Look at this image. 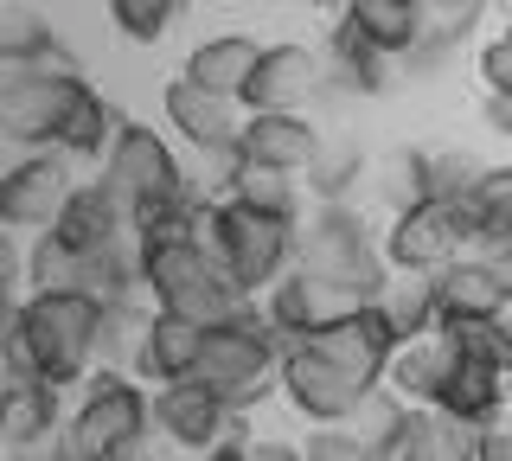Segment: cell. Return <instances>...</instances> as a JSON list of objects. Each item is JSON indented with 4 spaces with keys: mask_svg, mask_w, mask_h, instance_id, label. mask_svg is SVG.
Here are the masks:
<instances>
[{
    "mask_svg": "<svg viewBox=\"0 0 512 461\" xmlns=\"http://www.w3.org/2000/svg\"><path fill=\"white\" fill-rule=\"evenodd\" d=\"M0 365H7V391H20V385L84 391L96 378V365H103V301L84 289L13 295Z\"/></svg>",
    "mask_w": 512,
    "mask_h": 461,
    "instance_id": "cell-1",
    "label": "cell"
},
{
    "mask_svg": "<svg viewBox=\"0 0 512 461\" xmlns=\"http://www.w3.org/2000/svg\"><path fill=\"white\" fill-rule=\"evenodd\" d=\"M301 269L352 308H378V295L391 289L384 231H372L359 205H314L301 225Z\"/></svg>",
    "mask_w": 512,
    "mask_h": 461,
    "instance_id": "cell-2",
    "label": "cell"
},
{
    "mask_svg": "<svg viewBox=\"0 0 512 461\" xmlns=\"http://www.w3.org/2000/svg\"><path fill=\"white\" fill-rule=\"evenodd\" d=\"M282 359H288V346L276 340V327L263 321V301H250L237 321L205 333V353H199V372L192 378H199L224 410L256 417V404L282 397Z\"/></svg>",
    "mask_w": 512,
    "mask_h": 461,
    "instance_id": "cell-3",
    "label": "cell"
},
{
    "mask_svg": "<svg viewBox=\"0 0 512 461\" xmlns=\"http://www.w3.org/2000/svg\"><path fill=\"white\" fill-rule=\"evenodd\" d=\"M199 244L224 263V276H231L250 301H263L288 269H301V225L295 218L250 212V205H237V199L205 205Z\"/></svg>",
    "mask_w": 512,
    "mask_h": 461,
    "instance_id": "cell-4",
    "label": "cell"
},
{
    "mask_svg": "<svg viewBox=\"0 0 512 461\" xmlns=\"http://www.w3.org/2000/svg\"><path fill=\"white\" fill-rule=\"evenodd\" d=\"M141 289L154 295L160 314H180L192 327H224L250 308V295L224 276V263L212 257L205 244H160V250H141Z\"/></svg>",
    "mask_w": 512,
    "mask_h": 461,
    "instance_id": "cell-5",
    "label": "cell"
},
{
    "mask_svg": "<svg viewBox=\"0 0 512 461\" xmlns=\"http://www.w3.org/2000/svg\"><path fill=\"white\" fill-rule=\"evenodd\" d=\"M96 180H103V193L116 199L128 218H141V212H154V205H173V199L192 193V173L180 161V148H173L154 122H135V116H128V129L116 135L109 161L96 167Z\"/></svg>",
    "mask_w": 512,
    "mask_h": 461,
    "instance_id": "cell-6",
    "label": "cell"
},
{
    "mask_svg": "<svg viewBox=\"0 0 512 461\" xmlns=\"http://www.w3.org/2000/svg\"><path fill=\"white\" fill-rule=\"evenodd\" d=\"M461 257H474V212L468 205L423 199L410 212L384 218V263H391V276H442Z\"/></svg>",
    "mask_w": 512,
    "mask_h": 461,
    "instance_id": "cell-7",
    "label": "cell"
},
{
    "mask_svg": "<svg viewBox=\"0 0 512 461\" xmlns=\"http://www.w3.org/2000/svg\"><path fill=\"white\" fill-rule=\"evenodd\" d=\"M71 429H77V442H84L96 461H116L135 436L154 429V391L141 385L135 372L96 365V378L77 391V404H71Z\"/></svg>",
    "mask_w": 512,
    "mask_h": 461,
    "instance_id": "cell-8",
    "label": "cell"
},
{
    "mask_svg": "<svg viewBox=\"0 0 512 461\" xmlns=\"http://www.w3.org/2000/svg\"><path fill=\"white\" fill-rule=\"evenodd\" d=\"M84 90H90V77L0 71V135H7L20 154H52Z\"/></svg>",
    "mask_w": 512,
    "mask_h": 461,
    "instance_id": "cell-9",
    "label": "cell"
},
{
    "mask_svg": "<svg viewBox=\"0 0 512 461\" xmlns=\"http://www.w3.org/2000/svg\"><path fill=\"white\" fill-rule=\"evenodd\" d=\"M77 161H64V154H20L7 173H0V225H7L13 237H45L64 218V205H71L77 193Z\"/></svg>",
    "mask_w": 512,
    "mask_h": 461,
    "instance_id": "cell-10",
    "label": "cell"
},
{
    "mask_svg": "<svg viewBox=\"0 0 512 461\" xmlns=\"http://www.w3.org/2000/svg\"><path fill=\"white\" fill-rule=\"evenodd\" d=\"M365 391L359 378H346L340 365H333L320 346H288V359H282V404L295 410L308 429H346L352 417H359V404H365Z\"/></svg>",
    "mask_w": 512,
    "mask_h": 461,
    "instance_id": "cell-11",
    "label": "cell"
},
{
    "mask_svg": "<svg viewBox=\"0 0 512 461\" xmlns=\"http://www.w3.org/2000/svg\"><path fill=\"white\" fill-rule=\"evenodd\" d=\"M154 429L173 442L180 455H212L224 449V442H250L256 423L237 417V410H224L212 391L199 385V378H186V385H160L154 391Z\"/></svg>",
    "mask_w": 512,
    "mask_h": 461,
    "instance_id": "cell-12",
    "label": "cell"
},
{
    "mask_svg": "<svg viewBox=\"0 0 512 461\" xmlns=\"http://www.w3.org/2000/svg\"><path fill=\"white\" fill-rule=\"evenodd\" d=\"M314 97H327V58H320V45L276 39L237 103H244V116H301Z\"/></svg>",
    "mask_w": 512,
    "mask_h": 461,
    "instance_id": "cell-13",
    "label": "cell"
},
{
    "mask_svg": "<svg viewBox=\"0 0 512 461\" xmlns=\"http://www.w3.org/2000/svg\"><path fill=\"white\" fill-rule=\"evenodd\" d=\"M160 122L186 141V154H231L237 141H244L250 116H244V103L212 97V90H199L192 77H167V84H160Z\"/></svg>",
    "mask_w": 512,
    "mask_h": 461,
    "instance_id": "cell-14",
    "label": "cell"
},
{
    "mask_svg": "<svg viewBox=\"0 0 512 461\" xmlns=\"http://www.w3.org/2000/svg\"><path fill=\"white\" fill-rule=\"evenodd\" d=\"M244 167H263V173H288V180H308V167L327 154V135L320 122L301 109V116H250L244 122V141H237Z\"/></svg>",
    "mask_w": 512,
    "mask_h": 461,
    "instance_id": "cell-15",
    "label": "cell"
},
{
    "mask_svg": "<svg viewBox=\"0 0 512 461\" xmlns=\"http://www.w3.org/2000/svg\"><path fill=\"white\" fill-rule=\"evenodd\" d=\"M308 346H320V353L340 365L346 378H359L365 391H384V372H391V359H397V333L384 327L378 308H359V314H346V321L320 327Z\"/></svg>",
    "mask_w": 512,
    "mask_h": 461,
    "instance_id": "cell-16",
    "label": "cell"
},
{
    "mask_svg": "<svg viewBox=\"0 0 512 461\" xmlns=\"http://www.w3.org/2000/svg\"><path fill=\"white\" fill-rule=\"evenodd\" d=\"M52 237L71 250V257H103V250L122 244V237H135V218L103 193V180H84L71 193V205H64V218L52 225Z\"/></svg>",
    "mask_w": 512,
    "mask_h": 461,
    "instance_id": "cell-17",
    "label": "cell"
},
{
    "mask_svg": "<svg viewBox=\"0 0 512 461\" xmlns=\"http://www.w3.org/2000/svg\"><path fill=\"white\" fill-rule=\"evenodd\" d=\"M320 58H327V97H340V103H372L391 90V58L372 52L359 33H352L346 20H333V33L327 45H320Z\"/></svg>",
    "mask_w": 512,
    "mask_h": 461,
    "instance_id": "cell-18",
    "label": "cell"
},
{
    "mask_svg": "<svg viewBox=\"0 0 512 461\" xmlns=\"http://www.w3.org/2000/svg\"><path fill=\"white\" fill-rule=\"evenodd\" d=\"M263 52H269V45H256L250 33H205V39L186 52L180 77H192L199 90H212V97H231V103H237V97L250 90L256 65H263Z\"/></svg>",
    "mask_w": 512,
    "mask_h": 461,
    "instance_id": "cell-19",
    "label": "cell"
},
{
    "mask_svg": "<svg viewBox=\"0 0 512 461\" xmlns=\"http://www.w3.org/2000/svg\"><path fill=\"white\" fill-rule=\"evenodd\" d=\"M455 365H461L455 340H448V333H429V340L397 346L391 372H384V391H397L410 410H436L442 391H448V378H455Z\"/></svg>",
    "mask_w": 512,
    "mask_h": 461,
    "instance_id": "cell-20",
    "label": "cell"
},
{
    "mask_svg": "<svg viewBox=\"0 0 512 461\" xmlns=\"http://www.w3.org/2000/svg\"><path fill=\"white\" fill-rule=\"evenodd\" d=\"M436 289H442V327H474V321H506L512 314L487 257H461L455 269L436 276Z\"/></svg>",
    "mask_w": 512,
    "mask_h": 461,
    "instance_id": "cell-21",
    "label": "cell"
},
{
    "mask_svg": "<svg viewBox=\"0 0 512 461\" xmlns=\"http://www.w3.org/2000/svg\"><path fill=\"white\" fill-rule=\"evenodd\" d=\"M340 20L372 45V52L391 58V65H404L416 45H423V0H346Z\"/></svg>",
    "mask_w": 512,
    "mask_h": 461,
    "instance_id": "cell-22",
    "label": "cell"
},
{
    "mask_svg": "<svg viewBox=\"0 0 512 461\" xmlns=\"http://www.w3.org/2000/svg\"><path fill=\"white\" fill-rule=\"evenodd\" d=\"M199 353H205V327L180 321V314H154V333H148V353H141L135 378H141L148 391L186 385V378L199 372Z\"/></svg>",
    "mask_w": 512,
    "mask_h": 461,
    "instance_id": "cell-23",
    "label": "cell"
},
{
    "mask_svg": "<svg viewBox=\"0 0 512 461\" xmlns=\"http://www.w3.org/2000/svg\"><path fill=\"white\" fill-rule=\"evenodd\" d=\"M122 129H128L122 103L109 97V90H96V84H90L84 97H77L71 122H64V135H58V154H64V161H96V167H103Z\"/></svg>",
    "mask_w": 512,
    "mask_h": 461,
    "instance_id": "cell-24",
    "label": "cell"
},
{
    "mask_svg": "<svg viewBox=\"0 0 512 461\" xmlns=\"http://www.w3.org/2000/svg\"><path fill=\"white\" fill-rule=\"evenodd\" d=\"M378 314H384V327L397 333V346L442 333V289H436V276H391V289L378 295Z\"/></svg>",
    "mask_w": 512,
    "mask_h": 461,
    "instance_id": "cell-25",
    "label": "cell"
},
{
    "mask_svg": "<svg viewBox=\"0 0 512 461\" xmlns=\"http://www.w3.org/2000/svg\"><path fill=\"white\" fill-rule=\"evenodd\" d=\"M474 455H480V429L455 423L448 410H410L397 461H474Z\"/></svg>",
    "mask_w": 512,
    "mask_h": 461,
    "instance_id": "cell-26",
    "label": "cell"
},
{
    "mask_svg": "<svg viewBox=\"0 0 512 461\" xmlns=\"http://www.w3.org/2000/svg\"><path fill=\"white\" fill-rule=\"evenodd\" d=\"M436 410H448V417L468 423V429H487V423L512 417V410H506V378H500V372H487V365H468V359H461Z\"/></svg>",
    "mask_w": 512,
    "mask_h": 461,
    "instance_id": "cell-27",
    "label": "cell"
},
{
    "mask_svg": "<svg viewBox=\"0 0 512 461\" xmlns=\"http://www.w3.org/2000/svg\"><path fill=\"white\" fill-rule=\"evenodd\" d=\"M154 295H128L103 308V365L109 372H135L141 353H148V333H154Z\"/></svg>",
    "mask_w": 512,
    "mask_h": 461,
    "instance_id": "cell-28",
    "label": "cell"
},
{
    "mask_svg": "<svg viewBox=\"0 0 512 461\" xmlns=\"http://www.w3.org/2000/svg\"><path fill=\"white\" fill-rule=\"evenodd\" d=\"M372 199L384 205V218L410 212V205L429 199V180H423V148H384L372 154Z\"/></svg>",
    "mask_w": 512,
    "mask_h": 461,
    "instance_id": "cell-29",
    "label": "cell"
},
{
    "mask_svg": "<svg viewBox=\"0 0 512 461\" xmlns=\"http://www.w3.org/2000/svg\"><path fill=\"white\" fill-rule=\"evenodd\" d=\"M64 397H71V391H58V385H20V391H7V397H0V436L26 442V436H39V429L71 423V404H64Z\"/></svg>",
    "mask_w": 512,
    "mask_h": 461,
    "instance_id": "cell-30",
    "label": "cell"
},
{
    "mask_svg": "<svg viewBox=\"0 0 512 461\" xmlns=\"http://www.w3.org/2000/svg\"><path fill=\"white\" fill-rule=\"evenodd\" d=\"M468 212H474V257L512 250V161H500L487 180H480Z\"/></svg>",
    "mask_w": 512,
    "mask_h": 461,
    "instance_id": "cell-31",
    "label": "cell"
},
{
    "mask_svg": "<svg viewBox=\"0 0 512 461\" xmlns=\"http://www.w3.org/2000/svg\"><path fill=\"white\" fill-rule=\"evenodd\" d=\"M487 161L474 148H423V180H429V199L442 205H474L480 180H487Z\"/></svg>",
    "mask_w": 512,
    "mask_h": 461,
    "instance_id": "cell-32",
    "label": "cell"
},
{
    "mask_svg": "<svg viewBox=\"0 0 512 461\" xmlns=\"http://www.w3.org/2000/svg\"><path fill=\"white\" fill-rule=\"evenodd\" d=\"M372 180V154H359L352 141H327V154L308 167V199L314 205H352V186Z\"/></svg>",
    "mask_w": 512,
    "mask_h": 461,
    "instance_id": "cell-33",
    "label": "cell"
},
{
    "mask_svg": "<svg viewBox=\"0 0 512 461\" xmlns=\"http://www.w3.org/2000/svg\"><path fill=\"white\" fill-rule=\"evenodd\" d=\"M404 423H410V404H404V397H397V391H372L346 429L365 442V449H372V461H397V449H404Z\"/></svg>",
    "mask_w": 512,
    "mask_h": 461,
    "instance_id": "cell-34",
    "label": "cell"
},
{
    "mask_svg": "<svg viewBox=\"0 0 512 461\" xmlns=\"http://www.w3.org/2000/svg\"><path fill=\"white\" fill-rule=\"evenodd\" d=\"M64 33L52 26V13H39V7H0V65H32V58L45 52V45H58Z\"/></svg>",
    "mask_w": 512,
    "mask_h": 461,
    "instance_id": "cell-35",
    "label": "cell"
},
{
    "mask_svg": "<svg viewBox=\"0 0 512 461\" xmlns=\"http://www.w3.org/2000/svg\"><path fill=\"white\" fill-rule=\"evenodd\" d=\"M301 193L308 186L288 180V173H263V167H244V180H237V205H250V212H269V218H295V225H308V212H301Z\"/></svg>",
    "mask_w": 512,
    "mask_h": 461,
    "instance_id": "cell-36",
    "label": "cell"
},
{
    "mask_svg": "<svg viewBox=\"0 0 512 461\" xmlns=\"http://www.w3.org/2000/svg\"><path fill=\"white\" fill-rule=\"evenodd\" d=\"M180 0H109V26L128 39V45H160L180 20Z\"/></svg>",
    "mask_w": 512,
    "mask_h": 461,
    "instance_id": "cell-37",
    "label": "cell"
},
{
    "mask_svg": "<svg viewBox=\"0 0 512 461\" xmlns=\"http://www.w3.org/2000/svg\"><path fill=\"white\" fill-rule=\"evenodd\" d=\"M455 340V353L468 365H487V372L512 378V314L506 321H474V327H442Z\"/></svg>",
    "mask_w": 512,
    "mask_h": 461,
    "instance_id": "cell-38",
    "label": "cell"
},
{
    "mask_svg": "<svg viewBox=\"0 0 512 461\" xmlns=\"http://www.w3.org/2000/svg\"><path fill=\"white\" fill-rule=\"evenodd\" d=\"M487 20L480 0H423V33L429 39H448V45H468Z\"/></svg>",
    "mask_w": 512,
    "mask_h": 461,
    "instance_id": "cell-39",
    "label": "cell"
},
{
    "mask_svg": "<svg viewBox=\"0 0 512 461\" xmlns=\"http://www.w3.org/2000/svg\"><path fill=\"white\" fill-rule=\"evenodd\" d=\"M301 461H372V449L352 429H308L301 436Z\"/></svg>",
    "mask_w": 512,
    "mask_h": 461,
    "instance_id": "cell-40",
    "label": "cell"
},
{
    "mask_svg": "<svg viewBox=\"0 0 512 461\" xmlns=\"http://www.w3.org/2000/svg\"><path fill=\"white\" fill-rule=\"evenodd\" d=\"M474 77H480V90H487V97L512 103V45L506 39H487L474 52Z\"/></svg>",
    "mask_w": 512,
    "mask_h": 461,
    "instance_id": "cell-41",
    "label": "cell"
},
{
    "mask_svg": "<svg viewBox=\"0 0 512 461\" xmlns=\"http://www.w3.org/2000/svg\"><path fill=\"white\" fill-rule=\"evenodd\" d=\"M455 58H461V45H448V39H429V33H423V45H416V52L404 58V71L416 77V84H436V77L455 65Z\"/></svg>",
    "mask_w": 512,
    "mask_h": 461,
    "instance_id": "cell-42",
    "label": "cell"
},
{
    "mask_svg": "<svg viewBox=\"0 0 512 461\" xmlns=\"http://www.w3.org/2000/svg\"><path fill=\"white\" fill-rule=\"evenodd\" d=\"M474 461H512V417H500V423L480 429V455H474Z\"/></svg>",
    "mask_w": 512,
    "mask_h": 461,
    "instance_id": "cell-43",
    "label": "cell"
},
{
    "mask_svg": "<svg viewBox=\"0 0 512 461\" xmlns=\"http://www.w3.org/2000/svg\"><path fill=\"white\" fill-rule=\"evenodd\" d=\"M250 461H301V442H288V436H256V442H250Z\"/></svg>",
    "mask_w": 512,
    "mask_h": 461,
    "instance_id": "cell-44",
    "label": "cell"
},
{
    "mask_svg": "<svg viewBox=\"0 0 512 461\" xmlns=\"http://www.w3.org/2000/svg\"><path fill=\"white\" fill-rule=\"evenodd\" d=\"M480 116H487V129L500 135V141H512V103H500V97H487V103H480Z\"/></svg>",
    "mask_w": 512,
    "mask_h": 461,
    "instance_id": "cell-45",
    "label": "cell"
},
{
    "mask_svg": "<svg viewBox=\"0 0 512 461\" xmlns=\"http://www.w3.org/2000/svg\"><path fill=\"white\" fill-rule=\"evenodd\" d=\"M493 276H500V289H506V301H512V250H493Z\"/></svg>",
    "mask_w": 512,
    "mask_h": 461,
    "instance_id": "cell-46",
    "label": "cell"
},
{
    "mask_svg": "<svg viewBox=\"0 0 512 461\" xmlns=\"http://www.w3.org/2000/svg\"><path fill=\"white\" fill-rule=\"evenodd\" d=\"M256 442V436H250ZM250 442H224V449H212L205 461H250Z\"/></svg>",
    "mask_w": 512,
    "mask_h": 461,
    "instance_id": "cell-47",
    "label": "cell"
},
{
    "mask_svg": "<svg viewBox=\"0 0 512 461\" xmlns=\"http://www.w3.org/2000/svg\"><path fill=\"white\" fill-rule=\"evenodd\" d=\"M500 39H506V45H512V7H506V13H500Z\"/></svg>",
    "mask_w": 512,
    "mask_h": 461,
    "instance_id": "cell-48",
    "label": "cell"
}]
</instances>
